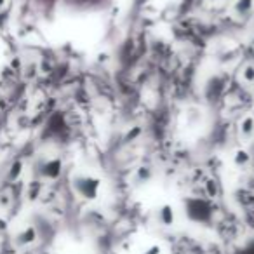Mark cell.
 <instances>
[{"instance_id": "obj_1", "label": "cell", "mask_w": 254, "mask_h": 254, "mask_svg": "<svg viewBox=\"0 0 254 254\" xmlns=\"http://www.w3.org/2000/svg\"><path fill=\"white\" fill-rule=\"evenodd\" d=\"M73 190L78 197L85 198V200H92L99 195L101 181L94 176H89V174H78L73 178Z\"/></svg>"}, {"instance_id": "obj_2", "label": "cell", "mask_w": 254, "mask_h": 254, "mask_svg": "<svg viewBox=\"0 0 254 254\" xmlns=\"http://www.w3.org/2000/svg\"><path fill=\"white\" fill-rule=\"evenodd\" d=\"M61 171H63V164L60 159H46L40 162L37 173L44 180H58L61 176Z\"/></svg>"}, {"instance_id": "obj_3", "label": "cell", "mask_w": 254, "mask_h": 254, "mask_svg": "<svg viewBox=\"0 0 254 254\" xmlns=\"http://www.w3.org/2000/svg\"><path fill=\"white\" fill-rule=\"evenodd\" d=\"M240 139H251L254 136V115L247 113L239 120V127H237Z\"/></svg>"}, {"instance_id": "obj_4", "label": "cell", "mask_w": 254, "mask_h": 254, "mask_svg": "<svg viewBox=\"0 0 254 254\" xmlns=\"http://www.w3.org/2000/svg\"><path fill=\"white\" fill-rule=\"evenodd\" d=\"M237 80L244 87H254V64L246 63L240 66V70L237 71Z\"/></svg>"}, {"instance_id": "obj_5", "label": "cell", "mask_w": 254, "mask_h": 254, "mask_svg": "<svg viewBox=\"0 0 254 254\" xmlns=\"http://www.w3.org/2000/svg\"><path fill=\"white\" fill-rule=\"evenodd\" d=\"M159 223L162 226H173L174 221H176V212H174V207L171 204H164L162 207L159 209Z\"/></svg>"}, {"instance_id": "obj_6", "label": "cell", "mask_w": 254, "mask_h": 254, "mask_svg": "<svg viewBox=\"0 0 254 254\" xmlns=\"http://www.w3.org/2000/svg\"><path fill=\"white\" fill-rule=\"evenodd\" d=\"M37 240V232L33 226H26L23 232L18 233V237H16V242L19 244V246H30V244H33Z\"/></svg>"}, {"instance_id": "obj_7", "label": "cell", "mask_w": 254, "mask_h": 254, "mask_svg": "<svg viewBox=\"0 0 254 254\" xmlns=\"http://www.w3.org/2000/svg\"><path fill=\"white\" fill-rule=\"evenodd\" d=\"M254 7V0H237L233 4V9H235L237 16H247Z\"/></svg>"}, {"instance_id": "obj_8", "label": "cell", "mask_w": 254, "mask_h": 254, "mask_svg": "<svg viewBox=\"0 0 254 254\" xmlns=\"http://www.w3.org/2000/svg\"><path fill=\"white\" fill-rule=\"evenodd\" d=\"M233 162H235L237 167H246V166H249V162H251L249 152H246V150H242V148L237 150L235 155H233Z\"/></svg>"}, {"instance_id": "obj_9", "label": "cell", "mask_w": 254, "mask_h": 254, "mask_svg": "<svg viewBox=\"0 0 254 254\" xmlns=\"http://www.w3.org/2000/svg\"><path fill=\"white\" fill-rule=\"evenodd\" d=\"M211 7H221V5H225L226 0H205Z\"/></svg>"}, {"instance_id": "obj_10", "label": "cell", "mask_w": 254, "mask_h": 254, "mask_svg": "<svg viewBox=\"0 0 254 254\" xmlns=\"http://www.w3.org/2000/svg\"><path fill=\"white\" fill-rule=\"evenodd\" d=\"M5 2H7V0H0V9L4 7V5H5Z\"/></svg>"}]
</instances>
